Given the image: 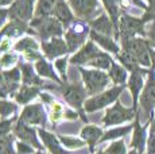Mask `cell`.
<instances>
[{"label":"cell","instance_id":"6da1fadb","mask_svg":"<svg viewBox=\"0 0 155 154\" xmlns=\"http://www.w3.org/2000/svg\"><path fill=\"white\" fill-rule=\"evenodd\" d=\"M120 42H121V50H126L130 54H132L140 66L144 68L153 66L151 54H150L151 46L146 38L135 37V38H128V39H120Z\"/></svg>","mask_w":155,"mask_h":154},{"label":"cell","instance_id":"7a4b0ae2","mask_svg":"<svg viewBox=\"0 0 155 154\" xmlns=\"http://www.w3.org/2000/svg\"><path fill=\"white\" fill-rule=\"evenodd\" d=\"M140 109L146 116V123L153 122L155 111V68L151 66L147 73L144 88H143L140 97H139Z\"/></svg>","mask_w":155,"mask_h":154},{"label":"cell","instance_id":"3957f363","mask_svg":"<svg viewBox=\"0 0 155 154\" xmlns=\"http://www.w3.org/2000/svg\"><path fill=\"white\" fill-rule=\"evenodd\" d=\"M146 25L142 18H135L127 12H123L119 20V31L116 39H128V38L142 37L146 38Z\"/></svg>","mask_w":155,"mask_h":154},{"label":"cell","instance_id":"277c9868","mask_svg":"<svg viewBox=\"0 0 155 154\" xmlns=\"http://www.w3.org/2000/svg\"><path fill=\"white\" fill-rule=\"evenodd\" d=\"M126 89V85H115L113 88L108 91H104L99 95H94L93 97H91L89 100H86L84 108L86 112H94L99 111L101 108L108 107L109 104L117 102L119 96L121 95V92Z\"/></svg>","mask_w":155,"mask_h":154},{"label":"cell","instance_id":"5b68a950","mask_svg":"<svg viewBox=\"0 0 155 154\" xmlns=\"http://www.w3.org/2000/svg\"><path fill=\"white\" fill-rule=\"evenodd\" d=\"M30 26L37 30L38 35L42 39V42L50 39V38L59 37L62 34V31H64L62 23L57 18H51V16L35 18V19H32L30 22Z\"/></svg>","mask_w":155,"mask_h":154},{"label":"cell","instance_id":"8992f818","mask_svg":"<svg viewBox=\"0 0 155 154\" xmlns=\"http://www.w3.org/2000/svg\"><path fill=\"white\" fill-rule=\"evenodd\" d=\"M82 80L85 82V89L88 95H94V93H101L104 92L109 84V76L107 73L101 72V70H89L80 68Z\"/></svg>","mask_w":155,"mask_h":154},{"label":"cell","instance_id":"52a82bcc","mask_svg":"<svg viewBox=\"0 0 155 154\" xmlns=\"http://www.w3.org/2000/svg\"><path fill=\"white\" fill-rule=\"evenodd\" d=\"M135 118H136V111H134V108L124 107L120 102H116L112 107H109L107 109L105 115L103 118V123L107 127L116 126V124L131 122Z\"/></svg>","mask_w":155,"mask_h":154},{"label":"cell","instance_id":"ba28073f","mask_svg":"<svg viewBox=\"0 0 155 154\" xmlns=\"http://www.w3.org/2000/svg\"><path fill=\"white\" fill-rule=\"evenodd\" d=\"M61 92H62V96L65 97V100L69 103L70 107H74L77 109H81L82 104H84L85 96L88 95L84 85L80 81H76V82H73V84L62 82Z\"/></svg>","mask_w":155,"mask_h":154},{"label":"cell","instance_id":"9c48e42d","mask_svg":"<svg viewBox=\"0 0 155 154\" xmlns=\"http://www.w3.org/2000/svg\"><path fill=\"white\" fill-rule=\"evenodd\" d=\"M148 69H140L134 70V72L130 73V77H128L127 81V87L131 92V96H132V108L134 111L138 112V107H139V97H140V93L144 88V76H147Z\"/></svg>","mask_w":155,"mask_h":154},{"label":"cell","instance_id":"30bf717a","mask_svg":"<svg viewBox=\"0 0 155 154\" xmlns=\"http://www.w3.org/2000/svg\"><path fill=\"white\" fill-rule=\"evenodd\" d=\"M150 122L140 124V112H136V118L134 122V134H132V141H131L130 147L136 150L139 154H144L146 146H147V129L150 126Z\"/></svg>","mask_w":155,"mask_h":154},{"label":"cell","instance_id":"8fae6325","mask_svg":"<svg viewBox=\"0 0 155 154\" xmlns=\"http://www.w3.org/2000/svg\"><path fill=\"white\" fill-rule=\"evenodd\" d=\"M89 32L91 31L84 22H81V20L73 22L70 30L66 32V45L69 47V52H74L78 49L85 42V38Z\"/></svg>","mask_w":155,"mask_h":154},{"label":"cell","instance_id":"7c38bea8","mask_svg":"<svg viewBox=\"0 0 155 154\" xmlns=\"http://www.w3.org/2000/svg\"><path fill=\"white\" fill-rule=\"evenodd\" d=\"M32 10H34V0H15L12 5L8 8V15L11 20L27 22L32 18Z\"/></svg>","mask_w":155,"mask_h":154},{"label":"cell","instance_id":"4fadbf2b","mask_svg":"<svg viewBox=\"0 0 155 154\" xmlns=\"http://www.w3.org/2000/svg\"><path fill=\"white\" fill-rule=\"evenodd\" d=\"M69 3L77 16L89 22L99 12V0H69Z\"/></svg>","mask_w":155,"mask_h":154},{"label":"cell","instance_id":"5bb4252c","mask_svg":"<svg viewBox=\"0 0 155 154\" xmlns=\"http://www.w3.org/2000/svg\"><path fill=\"white\" fill-rule=\"evenodd\" d=\"M19 66L0 73V97H5L8 93L15 92L19 87Z\"/></svg>","mask_w":155,"mask_h":154},{"label":"cell","instance_id":"9a60e30c","mask_svg":"<svg viewBox=\"0 0 155 154\" xmlns=\"http://www.w3.org/2000/svg\"><path fill=\"white\" fill-rule=\"evenodd\" d=\"M19 120L26 124H39V126H45V124H46V114H45V111H43L42 103H37V104H31V105L25 107Z\"/></svg>","mask_w":155,"mask_h":154},{"label":"cell","instance_id":"2e32d148","mask_svg":"<svg viewBox=\"0 0 155 154\" xmlns=\"http://www.w3.org/2000/svg\"><path fill=\"white\" fill-rule=\"evenodd\" d=\"M12 130H14V134L22 142H26V143L34 146L35 149H38L39 152H43V147H42V145L38 142L37 132H35V130L32 129V127L27 126L26 123L20 122V120H18V123L12 127Z\"/></svg>","mask_w":155,"mask_h":154},{"label":"cell","instance_id":"e0dca14e","mask_svg":"<svg viewBox=\"0 0 155 154\" xmlns=\"http://www.w3.org/2000/svg\"><path fill=\"white\" fill-rule=\"evenodd\" d=\"M42 50L49 60L53 58L61 57V55L69 53V47H68L66 42L64 39H61L59 37L51 38L50 41H43L42 42Z\"/></svg>","mask_w":155,"mask_h":154},{"label":"cell","instance_id":"ac0fdd59","mask_svg":"<svg viewBox=\"0 0 155 154\" xmlns=\"http://www.w3.org/2000/svg\"><path fill=\"white\" fill-rule=\"evenodd\" d=\"M14 50L18 53H23L25 57L27 58L28 61H32V60H39L41 57V53H39V45L35 39L32 38H23L20 39L19 42L15 43L14 46Z\"/></svg>","mask_w":155,"mask_h":154},{"label":"cell","instance_id":"d6986e66","mask_svg":"<svg viewBox=\"0 0 155 154\" xmlns=\"http://www.w3.org/2000/svg\"><path fill=\"white\" fill-rule=\"evenodd\" d=\"M99 47L94 45L93 41H89V42H86L84 46L81 47V49L78 50V52L76 53V54L73 55V57L70 58V64L71 65H81V64H89L92 60H93V57L99 53Z\"/></svg>","mask_w":155,"mask_h":154},{"label":"cell","instance_id":"ffe728a7","mask_svg":"<svg viewBox=\"0 0 155 154\" xmlns=\"http://www.w3.org/2000/svg\"><path fill=\"white\" fill-rule=\"evenodd\" d=\"M92 30L100 32L103 35H107V37H111V35H116V28L115 25H113L112 19L109 18V15L107 14H101V15L94 20H91L89 22Z\"/></svg>","mask_w":155,"mask_h":154},{"label":"cell","instance_id":"44dd1931","mask_svg":"<svg viewBox=\"0 0 155 154\" xmlns=\"http://www.w3.org/2000/svg\"><path fill=\"white\" fill-rule=\"evenodd\" d=\"M19 68L20 70H22V80H23V84L26 85H30V87H46L47 84H45L43 80H41L39 77L35 75L34 69H32V65L27 62V64H25V62H19Z\"/></svg>","mask_w":155,"mask_h":154},{"label":"cell","instance_id":"7402d4cb","mask_svg":"<svg viewBox=\"0 0 155 154\" xmlns=\"http://www.w3.org/2000/svg\"><path fill=\"white\" fill-rule=\"evenodd\" d=\"M53 15L62 23L64 27H68L71 22H74V15L70 11V8L68 7V4L65 3V0H57Z\"/></svg>","mask_w":155,"mask_h":154},{"label":"cell","instance_id":"603a6c76","mask_svg":"<svg viewBox=\"0 0 155 154\" xmlns=\"http://www.w3.org/2000/svg\"><path fill=\"white\" fill-rule=\"evenodd\" d=\"M89 35H91V39L93 41V42L99 43V45L103 47V49L108 50V52L113 53V54L117 55L119 53L121 52V49L119 47V45L115 42V41L112 39L111 37H107V35H103L100 34V32L94 31V30H91V32H89Z\"/></svg>","mask_w":155,"mask_h":154},{"label":"cell","instance_id":"cb8c5ba5","mask_svg":"<svg viewBox=\"0 0 155 154\" xmlns=\"http://www.w3.org/2000/svg\"><path fill=\"white\" fill-rule=\"evenodd\" d=\"M38 132H39L41 138H42V141L45 142L46 147L49 149L50 154H69L68 150L62 149L61 145H59V142H58V139H57L55 135H53L51 132L46 131V130H43V129H39Z\"/></svg>","mask_w":155,"mask_h":154},{"label":"cell","instance_id":"d4e9b609","mask_svg":"<svg viewBox=\"0 0 155 154\" xmlns=\"http://www.w3.org/2000/svg\"><path fill=\"white\" fill-rule=\"evenodd\" d=\"M103 130L97 126H86L81 130V137L84 141L88 142L89 145V150L93 152L94 149V145L97 142H100V139L103 138Z\"/></svg>","mask_w":155,"mask_h":154},{"label":"cell","instance_id":"484cf974","mask_svg":"<svg viewBox=\"0 0 155 154\" xmlns=\"http://www.w3.org/2000/svg\"><path fill=\"white\" fill-rule=\"evenodd\" d=\"M104 7H105L107 12H108L109 18L112 19L113 25L116 28V35L115 38H117V31H119V20L121 16V11H120V0H103Z\"/></svg>","mask_w":155,"mask_h":154},{"label":"cell","instance_id":"4316f807","mask_svg":"<svg viewBox=\"0 0 155 154\" xmlns=\"http://www.w3.org/2000/svg\"><path fill=\"white\" fill-rule=\"evenodd\" d=\"M109 79L112 80V82H115L116 85H126L128 81V73L127 69L120 64H116L115 61L112 62L111 68L108 72Z\"/></svg>","mask_w":155,"mask_h":154},{"label":"cell","instance_id":"83f0119b","mask_svg":"<svg viewBox=\"0 0 155 154\" xmlns=\"http://www.w3.org/2000/svg\"><path fill=\"white\" fill-rule=\"evenodd\" d=\"M38 93H41V87H28L25 85L19 89V92L15 95V100L19 104H27L30 100H32Z\"/></svg>","mask_w":155,"mask_h":154},{"label":"cell","instance_id":"f1b7e54d","mask_svg":"<svg viewBox=\"0 0 155 154\" xmlns=\"http://www.w3.org/2000/svg\"><path fill=\"white\" fill-rule=\"evenodd\" d=\"M35 69H37V73L39 76H43V77H49V79L54 80L55 82H59V84H62L61 80L57 77V75L54 73V70H53L51 65L49 64L45 58H39V60L37 61V64H35Z\"/></svg>","mask_w":155,"mask_h":154},{"label":"cell","instance_id":"f546056e","mask_svg":"<svg viewBox=\"0 0 155 154\" xmlns=\"http://www.w3.org/2000/svg\"><path fill=\"white\" fill-rule=\"evenodd\" d=\"M134 130V124H130V126H120V127H115V129H111L103 135V138L100 139V142H107L111 141V139H117V138H123L126 137L127 134H130Z\"/></svg>","mask_w":155,"mask_h":154},{"label":"cell","instance_id":"4dcf8cb0","mask_svg":"<svg viewBox=\"0 0 155 154\" xmlns=\"http://www.w3.org/2000/svg\"><path fill=\"white\" fill-rule=\"evenodd\" d=\"M116 57H117V60L120 61V65H123L130 73L134 72V70L140 69V65H139V62L136 61V58L134 57L132 54H130L128 52H126V50H121Z\"/></svg>","mask_w":155,"mask_h":154},{"label":"cell","instance_id":"1f68e13d","mask_svg":"<svg viewBox=\"0 0 155 154\" xmlns=\"http://www.w3.org/2000/svg\"><path fill=\"white\" fill-rule=\"evenodd\" d=\"M57 0H38V4L35 7V18L50 16L54 12Z\"/></svg>","mask_w":155,"mask_h":154},{"label":"cell","instance_id":"d6a6232c","mask_svg":"<svg viewBox=\"0 0 155 154\" xmlns=\"http://www.w3.org/2000/svg\"><path fill=\"white\" fill-rule=\"evenodd\" d=\"M112 62H113L112 58L109 57L107 53H104V52H101V50H100V52L93 57V60L89 62V65H92V66L97 68V69L109 70V68H111Z\"/></svg>","mask_w":155,"mask_h":154},{"label":"cell","instance_id":"836d02e7","mask_svg":"<svg viewBox=\"0 0 155 154\" xmlns=\"http://www.w3.org/2000/svg\"><path fill=\"white\" fill-rule=\"evenodd\" d=\"M105 154H127V147L123 139L113 141L109 147L105 150Z\"/></svg>","mask_w":155,"mask_h":154},{"label":"cell","instance_id":"e575fe53","mask_svg":"<svg viewBox=\"0 0 155 154\" xmlns=\"http://www.w3.org/2000/svg\"><path fill=\"white\" fill-rule=\"evenodd\" d=\"M12 142L14 137L11 135L0 137V154H15L12 149Z\"/></svg>","mask_w":155,"mask_h":154},{"label":"cell","instance_id":"d590c367","mask_svg":"<svg viewBox=\"0 0 155 154\" xmlns=\"http://www.w3.org/2000/svg\"><path fill=\"white\" fill-rule=\"evenodd\" d=\"M59 141H61L66 147H69V149H77V147H82L85 145L84 141L76 139L73 137H59Z\"/></svg>","mask_w":155,"mask_h":154},{"label":"cell","instance_id":"8d00e7d4","mask_svg":"<svg viewBox=\"0 0 155 154\" xmlns=\"http://www.w3.org/2000/svg\"><path fill=\"white\" fill-rule=\"evenodd\" d=\"M140 18L146 23H150L153 20H155V0H148L147 10L144 11V14Z\"/></svg>","mask_w":155,"mask_h":154},{"label":"cell","instance_id":"74e56055","mask_svg":"<svg viewBox=\"0 0 155 154\" xmlns=\"http://www.w3.org/2000/svg\"><path fill=\"white\" fill-rule=\"evenodd\" d=\"M16 109V105L11 102H5V100H0V116L5 118L11 115Z\"/></svg>","mask_w":155,"mask_h":154},{"label":"cell","instance_id":"f35d334b","mask_svg":"<svg viewBox=\"0 0 155 154\" xmlns=\"http://www.w3.org/2000/svg\"><path fill=\"white\" fill-rule=\"evenodd\" d=\"M146 39L148 41V43H150V46L155 49V20L148 23V26L146 25Z\"/></svg>","mask_w":155,"mask_h":154},{"label":"cell","instance_id":"ab89813d","mask_svg":"<svg viewBox=\"0 0 155 154\" xmlns=\"http://www.w3.org/2000/svg\"><path fill=\"white\" fill-rule=\"evenodd\" d=\"M15 61H18L16 54H14V53H4V54L0 57V68L11 66Z\"/></svg>","mask_w":155,"mask_h":154},{"label":"cell","instance_id":"60d3db41","mask_svg":"<svg viewBox=\"0 0 155 154\" xmlns=\"http://www.w3.org/2000/svg\"><path fill=\"white\" fill-rule=\"evenodd\" d=\"M64 116V108L59 103H53L51 105V120L53 122H57L61 118Z\"/></svg>","mask_w":155,"mask_h":154},{"label":"cell","instance_id":"b9f144b4","mask_svg":"<svg viewBox=\"0 0 155 154\" xmlns=\"http://www.w3.org/2000/svg\"><path fill=\"white\" fill-rule=\"evenodd\" d=\"M16 119V118H12V119H8V120H3V122H0V137H5V135H8V132L11 131V129H12V123L14 120Z\"/></svg>","mask_w":155,"mask_h":154},{"label":"cell","instance_id":"7bdbcfd3","mask_svg":"<svg viewBox=\"0 0 155 154\" xmlns=\"http://www.w3.org/2000/svg\"><path fill=\"white\" fill-rule=\"evenodd\" d=\"M66 64H68L66 58H59V60H57V62H55V68H57V70L61 73L64 82H66Z\"/></svg>","mask_w":155,"mask_h":154},{"label":"cell","instance_id":"ee69618b","mask_svg":"<svg viewBox=\"0 0 155 154\" xmlns=\"http://www.w3.org/2000/svg\"><path fill=\"white\" fill-rule=\"evenodd\" d=\"M144 154H155V134L150 132L147 138V146H146Z\"/></svg>","mask_w":155,"mask_h":154},{"label":"cell","instance_id":"f6af8a7d","mask_svg":"<svg viewBox=\"0 0 155 154\" xmlns=\"http://www.w3.org/2000/svg\"><path fill=\"white\" fill-rule=\"evenodd\" d=\"M16 149L19 154H31L32 153V147L31 145L26 143V142H18Z\"/></svg>","mask_w":155,"mask_h":154},{"label":"cell","instance_id":"bcb514c9","mask_svg":"<svg viewBox=\"0 0 155 154\" xmlns=\"http://www.w3.org/2000/svg\"><path fill=\"white\" fill-rule=\"evenodd\" d=\"M7 16H10V15H8V10H7V8H0V26L5 22Z\"/></svg>","mask_w":155,"mask_h":154},{"label":"cell","instance_id":"7dc6e473","mask_svg":"<svg viewBox=\"0 0 155 154\" xmlns=\"http://www.w3.org/2000/svg\"><path fill=\"white\" fill-rule=\"evenodd\" d=\"M41 97L43 99V102H46V103H50L51 104V102H53V97L50 96V95H46V93H41Z\"/></svg>","mask_w":155,"mask_h":154},{"label":"cell","instance_id":"c3c4849f","mask_svg":"<svg viewBox=\"0 0 155 154\" xmlns=\"http://www.w3.org/2000/svg\"><path fill=\"white\" fill-rule=\"evenodd\" d=\"M150 54H151V62H153V68H155V49L151 47Z\"/></svg>","mask_w":155,"mask_h":154},{"label":"cell","instance_id":"681fc988","mask_svg":"<svg viewBox=\"0 0 155 154\" xmlns=\"http://www.w3.org/2000/svg\"><path fill=\"white\" fill-rule=\"evenodd\" d=\"M15 0H0V7L3 5H8V4H12Z\"/></svg>","mask_w":155,"mask_h":154},{"label":"cell","instance_id":"f907efd6","mask_svg":"<svg viewBox=\"0 0 155 154\" xmlns=\"http://www.w3.org/2000/svg\"><path fill=\"white\" fill-rule=\"evenodd\" d=\"M150 132H153V134H155V118L153 119V122H151V126H150Z\"/></svg>","mask_w":155,"mask_h":154},{"label":"cell","instance_id":"816d5d0a","mask_svg":"<svg viewBox=\"0 0 155 154\" xmlns=\"http://www.w3.org/2000/svg\"><path fill=\"white\" fill-rule=\"evenodd\" d=\"M127 154H139V153H138V152H136V150H134V149H131V150H130V152H128Z\"/></svg>","mask_w":155,"mask_h":154},{"label":"cell","instance_id":"f5cc1de1","mask_svg":"<svg viewBox=\"0 0 155 154\" xmlns=\"http://www.w3.org/2000/svg\"><path fill=\"white\" fill-rule=\"evenodd\" d=\"M96 154H105V152H103V150H99Z\"/></svg>","mask_w":155,"mask_h":154},{"label":"cell","instance_id":"db71d44e","mask_svg":"<svg viewBox=\"0 0 155 154\" xmlns=\"http://www.w3.org/2000/svg\"><path fill=\"white\" fill-rule=\"evenodd\" d=\"M37 154H45V153H43V152H38Z\"/></svg>","mask_w":155,"mask_h":154}]
</instances>
